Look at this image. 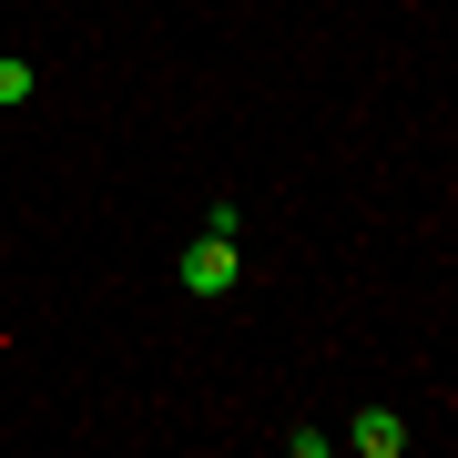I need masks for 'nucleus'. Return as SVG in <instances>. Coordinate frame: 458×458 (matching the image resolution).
<instances>
[{
	"instance_id": "obj_3",
	"label": "nucleus",
	"mask_w": 458,
	"mask_h": 458,
	"mask_svg": "<svg viewBox=\"0 0 458 458\" xmlns=\"http://www.w3.org/2000/svg\"><path fill=\"white\" fill-rule=\"evenodd\" d=\"M0 102H31V62L21 51H0Z\"/></svg>"
},
{
	"instance_id": "obj_1",
	"label": "nucleus",
	"mask_w": 458,
	"mask_h": 458,
	"mask_svg": "<svg viewBox=\"0 0 458 458\" xmlns=\"http://www.w3.org/2000/svg\"><path fill=\"white\" fill-rule=\"evenodd\" d=\"M183 295H234V276H245V255H234V234H204V245H183Z\"/></svg>"
},
{
	"instance_id": "obj_2",
	"label": "nucleus",
	"mask_w": 458,
	"mask_h": 458,
	"mask_svg": "<svg viewBox=\"0 0 458 458\" xmlns=\"http://www.w3.org/2000/svg\"><path fill=\"white\" fill-rule=\"evenodd\" d=\"M346 448H357V458H397V448H408V418H397V408H357Z\"/></svg>"
}]
</instances>
